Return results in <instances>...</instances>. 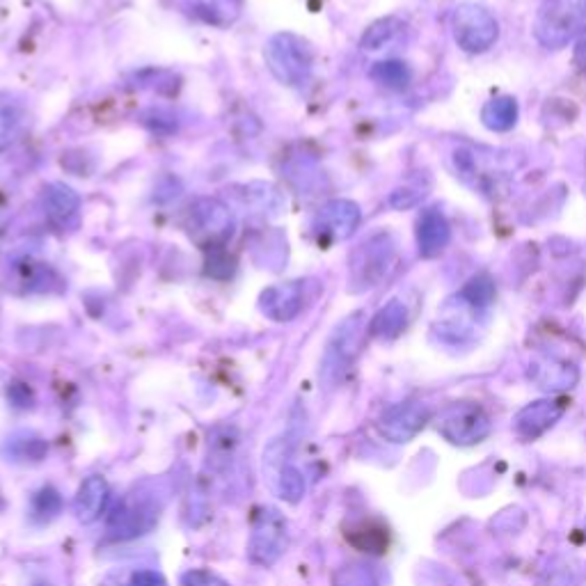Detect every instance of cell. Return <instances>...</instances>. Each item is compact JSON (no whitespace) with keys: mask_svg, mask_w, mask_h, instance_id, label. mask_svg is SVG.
Instances as JSON below:
<instances>
[{"mask_svg":"<svg viewBox=\"0 0 586 586\" xmlns=\"http://www.w3.org/2000/svg\"><path fill=\"white\" fill-rule=\"evenodd\" d=\"M28 131V108L19 97L0 92V152L12 147Z\"/></svg>","mask_w":586,"mask_h":586,"instance_id":"obj_16","label":"cell"},{"mask_svg":"<svg viewBox=\"0 0 586 586\" xmlns=\"http://www.w3.org/2000/svg\"><path fill=\"white\" fill-rule=\"evenodd\" d=\"M364 337V314H351L332 332L321 362V380L326 387H335L358 358Z\"/></svg>","mask_w":586,"mask_h":586,"instance_id":"obj_4","label":"cell"},{"mask_svg":"<svg viewBox=\"0 0 586 586\" xmlns=\"http://www.w3.org/2000/svg\"><path fill=\"white\" fill-rule=\"evenodd\" d=\"M360 220L362 211L358 204L351 200H330L316 213L312 227L319 239L337 243L351 239L355 229L360 227Z\"/></svg>","mask_w":586,"mask_h":586,"instance_id":"obj_11","label":"cell"},{"mask_svg":"<svg viewBox=\"0 0 586 586\" xmlns=\"http://www.w3.org/2000/svg\"><path fill=\"white\" fill-rule=\"evenodd\" d=\"M243 193H236L239 197V202L243 207L252 209L255 213H280L282 209V197L271 184H248V186H241Z\"/></svg>","mask_w":586,"mask_h":586,"instance_id":"obj_22","label":"cell"},{"mask_svg":"<svg viewBox=\"0 0 586 586\" xmlns=\"http://www.w3.org/2000/svg\"><path fill=\"white\" fill-rule=\"evenodd\" d=\"M179 586H229L223 577H218L216 573H211V570H188V573L181 575V582Z\"/></svg>","mask_w":586,"mask_h":586,"instance_id":"obj_31","label":"cell"},{"mask_svg":"<svg viewBox=\"0 0 586 586\" xmlns=\"http://www.w3.org/2000/svg\"><path fill=\"white\" fill-rule=\"evenodd\" d=\"M335 586H378V582L364 566H346L335 573Z\"/></svg>","mask_w":586,"mask_h":586,"instance_id":"obj_30","label":"cell"},{"mask_svg":"<svg viewBox=\"0 0 586 586\" xmlns=\"http://www.w3.org/2000/svg\"><path fill=\"white\" fill-rule=\"evenodd\" d=\"M346 538L362 552L380 554L387 548V532L383 527H378L376 522H360V525L348 529Z\"/></svg>","mask_w":586,"mask_h":586,"instance_id":"obj_24","label":"cell"},{"mask_svg":"<svg viewBox=\"0 0 586 586\" xmlns=\"http://www.w3.org/2000/svg\"><path fill=\"white\" fill-rule=\"evenodd\" d=\"M158 522V506L149 500H138V497H131L126 500L120 509H117L108 522V532L117 541H129V538H136L147 534Z\"/></svg>","mask_w":586,"mask_h":586,"instance_id":"obj_12","label":"cell"},{"mask_svg":"<svg viewBox=\"0 0 586 586\" xmlns=\"http://www.w3.org/2000/svg\"><path fill=\"white\" fill-rule=\"evenodd\" d=\"M266 65L282 85H305L312 74V53L303 39L291 33H277L266 44Z\"/></svg>","mask_w":586,"mask_h":586,"instance_id":"obj_3","label":"cell"},{"mask_svg":"<svg viewBox=\"0 0 586 586\" xmlns=\"http://www.w3.org/2000/svg\"><path fill=\"white\" fill-rule=\"evenodd\" d=\"M456 44L465 53H486L500 37V26L486 7L477 3H461L451 17Z\"/></svg>","mask_w":586,"mask_h":586,"instance_id":"obj_7","label":"cell"},{"mask_svg":"<svg viewBox=\"0 0 586 586\" xmlns=\"http://www.w3.org/2000/svg\"><path fill=\"white\" fill-rule=\"evenodd\" d=\"M575 62L580 67H586V26L580 33V37H577V46H575Z\"/></svg>","mask_w":586,"mask_h":586,"instance_id":"obj_35","label":"cell"},{"mask_svg":"<svg viewBox=\"0 0 586 586\" xmlns=\"http://www.w3.org/2000/svg\"><path fill=\"white\" fill-rule=\"evenodd\" d=\"M566 413V403L559 399H541L529 403L516 415V433L525 440H536L548 433L561 415Z\"/></svg>","mask_w":586,"mask_h":586,"instance_id":"obj_13","label":"cell"},{"mask_svg":"<svg viewBox=\"0 0 586 586\" xmlns=\"http://www.w3.org/2000/svg\"><path fill=\"white\" fill-rule=\"evenodd\" d=\"M110 500V488H108V481L104 477H99V474H92V477H87L81 488H78L76 493V500H74V513L76 518L83 522V525H90V522L99 520L101 513L106 511Z\"/></svg>","mask_w":586,"mask_h":586,"instance_id":"obj_15","label":"cell"},{"mask_svg":"<svg viewBox=\"0 0 586 586\" xmlns=\"http://www.w3.org/2000/svg\"><path fill=\"white\" fill-rule=\"evenodd\" d=\"M422 197H424V193H419V190L401 188V190H394V193L390 195V204L394 209H410V207H415V204H419Z\"/></svg>","mask_w":586,"mask_h":586,"instance_id":"obj_33","label":"cell"},{"mask_svg":"<svg viewBox=\"0 0 586 586\" xmlns=\"http://www.w3.org/2000/svg\"><path fill=\"white\" fill-rule=\"evenodd\" d=\"M188 229L197 241H204L207 250L223 248L234 232V216L216 197H200L188 209Z\"/></svg>","mask_w":586,"mask_h":586,"instance_id":"obj_8","label":"cell"},{"mask_svg":"<svg viewBox=\"0 0 586 586\" xmlns=\"http://www.w3.org/2000/svg\"><path fill=\"white\" fill-rule=\"evenodd\" d=\"M435 426H438L442 438L458 447H472L477 442H483L490 435V429H493L483 408L470 401L451 403V406L442 410Z\"/></svg>","mask_w":586,"mask_h":586,"instance_id":"obj_6","label":"cell"},{"mask_svg":"<svg viewBox=\"0 0 586 586\" xmlns=\"http://www.w3.org/2000/svg\"><path fill=\"white\" fill-rule=\"evenodd\" d=\"M431 422V408L422 401H406L399 406L385 410V415L378 419V433L387 442L403 445L410 442L417 433H422L426 424Z\"/></svg>","mask_w":586,"mask_h":586,"instance_id":"obj_9","label":"cell"},{"mask_svg":"<svg viewBox=\"0 0 586 586\" xmlns=\"http://www.w3.org/2000/svg\"><path fill=\"white\" fill-rule=\"evenodd\" d=\"M275 493L280 500L289 504H298L307 493V479L296 465H282L275 477Z\"/></svg>","mask_w":586,"mask_h":586,"instance_id":"obj_23","label":"cell"},{"mask_svg":"<svg viewBox=\"0 0 586 586\" xmlns=\"http://www.w3.org/2000/svg\"><path fill=\"white\" fill-rule=\"evenodd\" d=\"M401 30V21L399 19H380L376 21L374 26L367 28V33L362 35V42L360 46L364 51H378L383 49V46H387L392 42L394 37L399 35Z\"/></svg>","mask_w":586,"mask_h":586,"instance_id":"obj_27","label":"cell"},{"mask_svg":"<svg viewBox=\"0 0 586 586\" xmlns=\"http://www.w3.org/2000/svg\"><path fill=\"white\" fill-rule=\"evenodd\" d=\"M371 78H374V81L380 85L390 87V90H403V87H408L413 74H410L406 62L385 60V62H378V65H374V69H371Z\"/></svg>","mask_w":586,"mask_h":586,"instance_id":"obj_25","label":"cell"},{"mask_svg":"<svg viewBox=\"0 0 586 586\" xmlns=\"http://www.w3.org/2000/svg\"><path fill=\"white\" fill-rule=\"evenodd\" d=\"M124 586H168V584H165L163 577L154 573V570H140V573L133 575Z\"/></svg>","mask_w":586,"mask_h":586,"instance_id":"obj_34","label":"cell"},{"mask_svg":"<svg viewBox=\"0 0 586 586\" xmlns=\"http://www.w3.org/2000/svg\"><path fill=\"white\" fill-rule=\"evenodd\" d=\"M532 376L543 390L548 392H559V390H570L577 383V367L573 362L559 360V358H543L534 362Z\"/></svg>","mask_w":586,"mask_h":586,"instance_id":"obj_17","label":"cell"},{"mask_svg":"<svg viewBox=\"0 0 586 586\" xmlns=\"http://www.w3.org/2000/svg\"><path fill=\"white\" fill-rule=\"evenodd\" d=\"M481 122L486 129L495 133L511 131L518 122V101L513 97L490 99L481 110Z\"/></svg>","mask_w":586,"mask_h":586,"instance_id":"obj_20","label":"cell"},{"mask_svg":"<svg viewBox=\"0 0 586 586\" xmlns=\"http://www.w3.org/2000/svg\"><path fill=\"white\" fill-rule=\"evenodd\" d=\"M35 586H51L49 582H39V584H35Z\"/></svg>","mask_w":586,"mask_h":586,"instance_id":"obj_36","label":"cell"},{"mask_svg":"<svg viewBox=\"0 0 586 586\" xmlns=\"http://www.w3.org/2000/svg\"><path fill=\"white\" fill-rule=\"evenodd\" d=\"M454 168L463 181H470L477 177V163H474V156L467 152V149H456Z\"/></svg>","mask_w":586,"mask_h":586,"instance_id":"obj_32","label":"cell"},{"mask_svg":"<svg viewBox=\"0 0 586 586\" xmlns=\"http://www.w3.org/2000/svg\"><path fill=\"white\" fill-rule=\"evenodd\" d=\"M44 207L53 223L67 225L69 220L76 218L78 207H81V197L65 184H51L44 190Z\"/></svg>","mask_w":586,"mask_h":586,"instance_id":"obj_18","label":"cell"},{"mask_svg":"<svg viewBox=\"0 0 586 586\" xmlns=\"http://www.w3.org/2000/svg\"><path fill=\"white\" fill-rule=\"evenodd\" d=\"M408 326V307L401 300H390L371 321V335L378 339H397Z\"/></svg>","mask_w":586,"mask_h":586,"instance_id":"obj_21","label":"cell"},{"mask_svg":"<svg viewBox=\"0 0 586 586\" xmlns=\"http://www.w3.org/2000/svg\"><path fill=\"white\" fill-rule=\"evenodd\" d=\"M289 543V525L284 516L271 506H264L255 513L250 529L248 557L257 566H273L287 550Z\"/></svg>","mask_w":586,"mask_h":586,"instance_id":"obj_5","label":"cell"},{"mask_svg":"<svg viewBox=\"0 0 586 586\" xmlns=\"http://www.w3.org/2000/svg\"><path fill=\"white\" fill-rule=\"evenodd\" d=\"M62 509V497L58 495V490L53 488H42L35 495L33 500V516L39 520H51L60 513Z\"/></svg>","mask_w":586,"mask_h":586,"instance_id":"obj_28","label":"cell"},{"mask_svg":"<svg viewBox=\"0 0 586 586\" xmlns=\"http://www.w3.org/2000/svg\"><path fill=\"white\" fill-rule=\"evenodd\" d=\"M397 266V243L390 234H376L358 245L348 261V280L351 291L362 293L376 289L390 277Z\"/></svg>","mask_w":586,"mask_h":586,"instance_id":"obj_1","label":"cell"},{"mask_svg":"<svg viewBox=\"0 0 586 586\" xmlns=\"http://www.w3.org/2000/svg\"><path fill=\"white\" fill-rule=\"evenodd\" d=\"M451 241V227L440 211L429 209L417 223V245L424 259L440 257Z\"/></svg>","mask_w":586,"mask_h":586,"instance_id":"obj_14","label":"cell"},{"mask_svg":"<svg viewBox=\"0 0 586 586\" xmlns=\"http://www.w3.org/2000/svg\"><path fill=\"white\" fill-rule=\"evenodd\" d=\"M236 271L234 257H229L223 248H211L207 259V273L216 280H227Z\"/></svg>","mask_w":586,"mask_h":586,"instance_id":"obj_29","label":"cell"},{"mask_svg":"<svg viewBox=\"0 0 586 586\" xmlns=\"http://www.w3.org/2000/svg\"><path fill=\"white\" fill-rule=\"evenodd\" d=\"M586 26V0H545L534 35L545 49H564Z\"/></svg>","mask_w":586,"mask_h":586,"instance_id":"obj_2","label":"cell"},{"mask_svg":"<svg viewBox=\"0 0 586 586\" xmlns=\"http://www.w3.org/2000/svg\"><path fill=\"white\" fill-rule=\"evenodd\" d=\"M458 298H461L463 303L474 312L483 310V307H488L490 303H493L495 284H493V280H490L488 275H477V277H472V280L465 284V289L461 291V296H458Z\"/></svg>","mask_w":586,"mask_h":586,"instance_id":"obj_26","label":"cell"},{"mask_svg":"<svg viewBox=\"0 0 586 586\" xmlns=\"http://www.w3.org/2000/svg\"><path fill=\"white\" fill-rule=\"evenodd\" d=\"M190 12L202 21L225 28L234 23L241 14V0H186Z\"/></svg>","mask_w":586,"mask_h":586,"instance_id":"obj_19","label":"cell"},{"mask_svg":"<svg viewBox=\"0 0 586 586\" xmlns=\"http://www.w3.org/2000/svg\"><path fill=\"white\" fill-rule=\"evenodd\" d=\"M310 284H312L310 280H291V282H280L264 289L259 298L261 312L277 323L293 321L300 312L305 310Z\"/></svg>","mask_w":586,"mask_h":586,"instance_id":"obj_10","label":"cell"}]
</instances>
